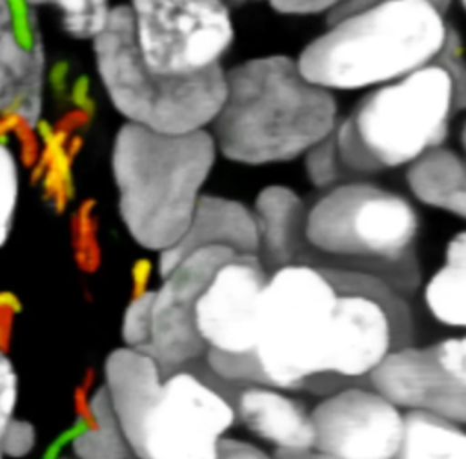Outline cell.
Masks as SVG:
<instances>
[{"label": "cell", "mask_w": 466, "mask_h": 459, "mask_svg": "<svg viewBox=\"0 0 466 459\" xmlns=\"http://www.w3.org/2000/svg\"><path fill=\"white\" fill-rule=\"evenodd\" d=\"M273 459H329L315 450H275Z\"/></svg>", "instance_id": "cell-29"}, {"label": "cell", "mask_w": 466, "mask_h": 459, "mask_svg": "<svg viewBox=\"0 0 466 459\" xmlns=\"http://www.w3.org/2000/svg\"><path fill=\"white\" fill-rule=\"evenodd\" d=\"M304 166H306L308 178L319 189H328L331 186L346 182L339 166V158H337L331 137L324 138L306 153Z\"/></svg>", "instance_id": "cell-24"}, {"label": "cell", "mask_w": 466, "mask_h": 459, "mask_svg": "<svg viewBox=\"0 0 466 459\" xmlns=\"http://www.w3.org/2000/svg\"><path fill=\"white\" fill-rule=\"evenodd\" d=\"M73 452L76 459H137L102 386L89 397L86 424L73 439Z\"/></svg>", "instance_id": "cell-20"}, {"label": "cell", "mask_w": 466, "mask_h": 459, "mask_svg": "<svg viewBox=\"0 0 466 459\" xmlns=\"http://www.w3.org/2000/svg\"><path fill=\"white\" fill-rule=\"evenodd\" d=\"M366 384L406 412H424L457 424L466 421V339L450 335L426 346L390 352Z\"/></svg>", "instance_id": "cell-10"}, {"label": "cell", "mask_w": 466, "mask_h": 459, "mask_svg": "<svg viewBox=\"0 0 466 459\" xmlns=\"http://www.w3.org/2000/svg\"><path fill=\"white\" fill-rule=\"evenodd\" d=\"M27 4V7H36V5H46L51 4V0H24Z\"/></svg>", "instance_id": "cell-30"}, {"label": "cell", "mask_w": 466, "mask_h": 459, "mask_svg": "<svg viewBox=\"0 0 466 459\" xmlns=\"http://www.w3.org/2000/svg\"><path fill=\"white\" fill-rule=\"evenodd\" d=\"M415 339L408 297L357 271L288 264L264 284L249 384L328 395Z\"/></svg>", "instance_id": "cell-1"}, {"label": "cell", "mask_w": 466, "mask_h": 459, "mask_svg": "<svg viewBox=\"0 0 466 459\" xmlns=\"http://www.w3.org/2000/svg\"><path fill=\"white\" fill-rule=\"evenodd\" d=\"M428 313L448 328L466 326V233L450 239L442 266L424 286Z\"/></svg>", "instance_id": "cell-18"}, {"label": "cell", "mask_w": 466, "mask_h": 459, "mask_svg": "<svg viewBox=\"0 0 466 459\" xmlns=\"http://www.w3.org/2000/svg\"><path fill=\"white\" fill-rule=\"evenodd\" d=\"M218 459H273V455L248 441L224 437L218 446Z\"/></svg>", "instance_id": "cell-27"}, {"label": "cell", "mask_w": 466, "mask_h": 459, "mask_svg": "<svg viewBox=\"0 0 466 459\" xmlns=\"http://www.w3.org/2000/svg\"><path fill=\"white\" fill-rule=\"evenodd\" d=\"M46 53L40 35L22 44L9 0H0V113L35 126L42 115Z\"/></svg>", "instance_id": "cell-12"}, {"label": "cell", "mask_w": 466, "mask_h": 459, "mask_svg": "<svg viewBox=\"0 0 466 459\" xmlns=\"http://www.w3.org/2000/svg\"><path fill=\"white\" fill-rule=\"evenodd\" d=\"M18 399V375L9 355L0 348V441L11 424Z\"/></svg>", "instance_id": "cell-25"}, {"label": "cell", "mask_w": 466, "mask_h": 459, "mask_svg": "<svg viewBox=\"0 0 466 459\" xmlns=\"http://www.w3.org/2000/svg\"><path fill=\"white\" fill-rule=\"evenodd\" d=\"M202 246H224L258 257V233L253 211L238 200L202 195L182 239L158 257V275H166L182 257Z\"/></svg>", "instance_id": "cell-14"}, {"label": "cell", "mask_w": 466, "mask_h": 459, "mask_svg": "<svg viewBox=\"0 0 466 459\" xmlns=\"http://www.w3.org/2000/svg\"><path fill=\"white\" fill-rule=\"evenodd\" d=\"M235 423L224 392L202 375L180 370L164 377L131 448L137 459H218V446Z\"/></svg>", "instance_id": "cell-9"}, {"label": "cell", "mask_w": 466, "mask_h": 459, "mask_svg": "<svg viewBox=\"0 0 466 459\" xmlns=\"http://www.w3.org/2000/svg\"><path fill=\"white\" fill-rule=\"evenodd\" d=\"M153 290L137 293L122 317V341L127 348L147 350L151 333V310H153Z\"/></svg>", "instance_id": "cell-23"}, {"label": "cell", "mask_w": 466, "mask_h": 459, "mask_svg": "<svg viewBox=\"0 0 466 459\" xmlns=\"http://www.w3.org/2000/svg\"><path fill=\"white\" fill-rule=\"evenodd\" d=\"M226 395L233 404L237 421L275 450H313L309 410L284 390L242 384Z\"/></svg>", "instance_id": "cell-13"}, {"label": "cell", "mask_w": 466, "mask_h": 459, "mask_svg": "<svg viewBox=\"0 0 466 459\" xmlns=\"http://www.w3.org/2000/svg\"><path fill=\"white\" fill-rule=\"evenodd\" d=\"M337 122L331 91L309 82L295 58L268 55L226 71V95L211 135L228 160L268 166L306 155Z\"/></svg>", "instance_id": "cell-2"}, {"label": "cell", "mask_w": 466, "mask_h": 459, "mask_svg": "<svg viewBox=\"0 0 466 459\" xmlns=\"http://www.w3.org/2000/svg\"><path fill=\"white\" fill-rule=\"evenodd\" d=\"M164 377L158 362L144 350L120 346L107 355L102 388L129 444Z\"/></svg>", "instance_id": "cell-15"}, {"label": "cell", "mask_w": 466, "mask_h": 459, "mask_svg": "<svg viewBox=\"0 0 466 459\" xmlns=\"http://www.w3.org/2000/svg\"><path fill=\"white\" fill-rule=\"evenodd\" d=\"M235 2H242V0H235Z\"/></svg>", "instance_id": "cell-32"}, {"label": "cell", "mask_w": 466, "mask_h": 459, "mask_svg": "<svg viewBox=\"0 0 466 459\" xmlns=\"http://www.w3.org/2000/svg\"><path fill=\"white\" fill-rule=\"evenodd\" d=\"M420 219L400 193L346 180L306 202L297 264L377 277L410 297L420 286Z\"/></svg>", "instance_id": "cell-3"}, {"label": "cell", "mask_w": 466, "mask_h": 459, "mask_svg": "<svg viewBox=\"0 0 466 459\" xmlns=\"http://www.w3.org/2000/svg\"><path fill=\"white\" fill-rule=\"evenodd\" d=\"M406 182L422 204L461 219L466 215V166L457 151L444 146L426 151L408 166Z\"/></svg>", "instance_id": "cell-17"}, {"label": "cell", "mask_w": 466, "mask_h": 459, "mask_svg": "<svg viewBox=\"0 0 466 459\" xmlns=\"http://www.w3.org/2000/svg\"><path fill=\"white\" fill-rule=\"evenodd\" d=\"M0 459H2V452H0Z\"/></svg>", "instance_id": "cell-31"}, {"label": "cell", "mask_w": 466, "mask_h": 459, "mask_svg": "<svg viewBox=\"0 0 466 459\" xmlns=\"http://www.w3.org/2000/svg\"><path fill=\"white\" fill-rule=\"evenodd\" d=\"M129 11L142 62L162 76L209 71L235 40L224 0H131Z\"/></svg>", "instance_id": "cell-8"}, {"label": "cell", "mask_w": 466, "mask_h": 459, "mask_svg": "<svg viewBox=\"0 0 466 459\" xmlns=\"http://www.w3.org/2000/svg\"><path fill=\"white\" fill-rule=\"evenodd\" d=\"M304 199L291 188L273 184L255 199V222L258 233V259L268 273L297 264L302 250Z\"/></svg>", "instance_id": "cell-16"}, {"label": "cell", "mask_w": 466, "mask_h": 459, "mask_svg": "<svg viewBox=\"0 0 466 459\" xmlns=\"http://www.w3.org/2000/svg\"><path fill=\"white\" fill-rule=\"evenodd\" d=\"M51 4L60 13L64 31L78 40H95L113 9L109 0H51Z\"/></svg>", "instance_id": "cell-21"}, {"label": "cell", "mask_w": 466, "mask_h": 459, "mask_svg": "<svg viewBox=\"0 0 466 459\" xmlns=\"http://www.w3.org/2000/svg\"><path fill=\"white\" fill-rule=\"evenodd\" d=\"M375 2H380V0H348V2L342 4L340 7H337V9H333L331 13H328V16H337V15H342V13H348V11H353V9H359V7L375 4ZM431 2L437 4L444 13H448L450 5L453 4V0H431Z\"/></svg>", "instance_id": "cell-28"}, {"label": "cell", "mask_w": 466, "mask_h": 459, "mask_svg": "<svg viewBox=\"0 0 466 459\" xmlns=\"http://www.w3.org/2000/svg\"><path fill=\"white\" fill-rule=\"evenodd\" d=\"M462 107L464 93L435 62L377 86L329 135L344 180L410 166L442 146L455 111Z\"/></svg>", "instance_id": "cell-6"}, {"label": "cell", "mask_w": 466, "mask_h": 459, "mask_svg": "<svg viewBox=\"0 0 466 459\" xmlns=\"http://www.w3.org/2000/svg\"><path fill=\"white\" fill-rule=\"evenodd\" d=\"M93 51L100 82L129 124L182 135L206 129L220 111L226 95L222 66L186 78L153 73L137 49L129 5L111 9L106 27L93 40Z\"/></svg>", "instance_id": "cell-7"}, {"label": "cell", "mask_w": 466, "mask_h": 459, "mask_svg": "<svg viewBox=\"0 0 466 459\" xmlns=\"http://www.w3.org/2000/svg\"><path fill=\"white\" fill-rule=\"evenodd\" d=\"M393 459H466L462 424L424 412H406Z\"/></svg>", "instance_id": "cell-19"}, {"label": "cell", "mask_w": 466, "mask_h": 459, "mask_svg": "<svg viewBox=\"0 0 466 459\" xmlns=\"http://www.w3.org/2000/svg\"><path fill=\"white\" fill-rule=\"evenodd\" d=\"M450 24L431 0H380L337 16L304 46L300 73L328 91L395 82L441 55Z\"/></svg>", "instance_id": "cell-4"}, {"label": "cell", "mask_w": 466, "mask_h": 459, "mask_svg": "<svg viewBox=\"0 0 466 459\" xmlns=\"http://www.w3.org/2000/svg\"><path fill=\"white\" fill-rule=\"evenodd\" d=\"M348 0H269V5L282 15L331 13Z\"/></svg>", "instance_id": "cell-26"}, {"label": "cell", "mask_w": 466, "mask_h": 459, "mask_svg": "<svg viewBox=\"0 0 466 459\" xmlns=\"http://www.w3.org/2000/svg\"><path fill=\"white\" fill-rule=\"evenodd\" d=\"M215 158L206 129L166 135L127 122L116 131L111 171L118 213L138 246L162 253L182 239Z\"/></svg>", "instance_id": "cell-5"}, {"label": "cell", "mask_w": 466, "mask_h": 459, "mask_svg": "<svg viewBox=\"0 0 466 459\" xmlns=\"http://www.w3.org/2000/svg\"><path fill=\"white\" fill-rule=\"evenodd\" d=\"M313 450L329 459H393L404 413L368 384L324 395L309 410Z\"/></svg>", "instance_id": "cell-11"}, {"label": "cell", "mask_w": 466, "mask_h": 459, "mask_svg": "<svg viewBox=\"0 0 466 459\" xmlns=\"http://www.w3.org/2000/svg\"><path fill=\"white\" fill-rule=\"evenodd\" d=\"M20 195V173L13 149L0 140V248L7 242Z\"/></svg>", "instance_id": "cell-22"}]
</instances>
